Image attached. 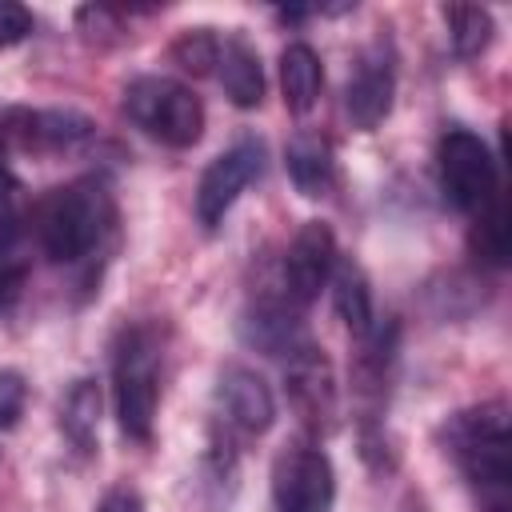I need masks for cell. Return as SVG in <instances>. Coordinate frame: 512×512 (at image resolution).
Returning <instances> with one entry per match:
<instances>
[{
  "mask_svg": "<svg viewBox=\"0 0 512 512\" xmlns=\"http://www.w3.org/2000/svg\"><path fill=\"white\" fill-rule=\"evenodd\" d=\"M32 232L48 260L56 264H84L92 252L104 248L116 224V200L104 176H80L52 192H44L32 208Z\"/></svg>",
  "mask_w": 512,
  "mask_h": 512,
  "instance_id": "1",
  "label": "cell"
},
{
  "mask_svg": "<svg viewBox=\"0 0 512 512\" xmlns=\"http://www.w3.org/2000/svg\"><path fill=\"white\" fill-rule=\"evenodd\" d=\"M444 448L464 472V480L480 492L484 512H508V484H512L508 404L488 400L456 412L444 424Z\"/></svg>",
  "mask_w": 512,
  "mask_h": 512,
  "instance_id": "2",
  "label": "cell"
},
{
  "mask_svg": "<svg viewBox=\"0 0 512 512\" xmlns=\"http://www.w3.org/2000/svg\"><path fill=\"white\" fill-rule=\"evenodd\" d=\"M160 372H164V328L156 320H136L120 328L112 344V400H116L120 432L136 444L152 440Z\"/></svg>",
  "mask_w": 512,
  "mask_h": 512,
  "instance_id": "3",
  "label": "cell"
},
{
  "mask_svg": "<svg viewBox=\"0 0 512 512\" xmlns=\"http://www.w3.org/2000/svg\"><path fill=\"white\" fill-rule=\"evenodd\" d=\"M124 116L164 148H192L204 136L200 96L172 76H136L124 88Z\"/></svg>",
  "mask_w": 512,
  "mask_h": 512,
  "instance_id": "4",
  "label": "cell"
},
{
  "mask_svg": "<svg viewBox=\"0 0 512 512\" xmlns=\"http://www.w3.org/2000/svg\"><path fill=\"white\" fill-rule=\"evenodd\" d=\"M436 172H440V192L456 212H480L492 196H500V172L492 148L468 132V128H448L436 148Z\"/></svg>",
  "mask_w": 512,
  "mask_h": 512,
  "instance_id": "5",
  "label": "cell"
},
{
  "mask_svg": "<svg viewBox=\"0 0 512 512\" xmlns=\"http://www.w3.org/2000/svg\"><path fill=\"white\" fill-rule=\"evenodd\" d=\"M336 472L320 444L292 440L272 460V508L276 512H332Z\"/></svg>",
  "mask_w": 512,
  "mask_h": 512,
  "instance_id": "6",
  "label": "cell"
},
{
  "mask_svg": "<svg viewBox=\"0 0 512 512\" xmlns=\"http://www.w3.org/2000/svg\"><path fill=\"white\" fill-rule=\"evenodd\" d=\"M260 168H264V144L256 136H240L232 148H224L204 168V176L196 184V220L204 232L224 224V216L232 212L240 192L260 176Z\"/></svg>",
  "mask_w": 512,
  "mask_h": 512,
  "instance_id": "7",
  "label": "cell"
},
{
  "mask_svg": "<svg viewBox=\"0 0 512 512\" xmlns=\"http://www.w3.org/2000/svg\"><path fill=\"white\" fill-rule=\"evenodd\" d=\"M272 420H276V400L264 376L244 364H228L216 380V436H224V444L252 440L264 436Z\"/></svg>",
  "mask_w": 512,
  "mask_h": 512,
  "instance_id": "8",
  "label": "cell"
},
{
  "mask_svg": "<svg viewBox=\"0 0 512 512\" xmlns=\"http://www.w3.org/2000/svg\"><path fill=\"white\" fill-rule=\"evenodd\" d=\"M392 96H396V48L388 36H376L348 72L344 112L360 132H372L392 112Z\"/></svg>",
  "mask_w": 512,
  "mask_h": 512,
  "instance_id": "9",
  "label": "cell"
},
{
  "mask_svg": "<svg viewBox=\"0 0 512 512\" xmlns=\"http://www.w3.org/2000/svg\"><path fill=\"white\" fill-rule=\"evenodd\" d=\"M336 260H340V252H336L332 228H328L324 220H308V224L292 236L276 284H280V292L304 312V308L320 296V288L332 280Z\"/></svg>",
  "mask_w": 512,
  "mask_h": 512,
  "instance_id": "10",
  "label": "cell"
},
{
  "mask_svg": "<svg viewBox=\"0 0 512 512\" xmlns=\"http://www.w3.org/2000/svg\"><path fill=\"white\" fill-rule=\"evenodd\" d=\"M92 132H96V124L72 108H12L4 116L0 144L36 152V156H56V152L80 148Z\"/></svg>",
  "mask_w": 512,
  "mask_h": 512,
  "instance_id": "11",
  "label": "cell"
},
{
  "mask_svg": "<svg viewBox=\"0 0 512 512\" xmlns=\"http://www.w3.org/2000/svg\"><path fill=\"white\" fill-rule=\"evenodd\" d=\"M20 180L12 176L0 152V308H12L24 296L32 256H28V212L20 196Z\"/></svg>",
  "mask_w": 512,
  "mask_h": 512,
  "instance_id": "12",
  "label": "cell"
},
{
  "mask_svg": "<svg viewBox=\"0 0 512 512\" xmlns=\"http://www.w3.org/2000/svg\"><path fill=\"white\" fill-rule=\"evenodd\" d=\"M284 376H288V396L296 404V412L312 424V428H332L336 416V380H332V364L324 360V352L316 344H300L288 360H284Z\"/></svg>",
  "mask_w": 512,
  "mask_h": 512,
  "instance_id": "13",
  "label": "cell"
},
{
  "mask_svg": "<svg viewBox=\"0 0 512 512\" xmlns=\"http://www.w3.org/2000/svg\"><path fill=\"white\" fill-rule=\"evenodd\" d=\"M284 168L300 196L320 200L336 184V152L320 132H296L284 148Z\"/></svg>",
  "mask_w": 512,
  "mask_h": 512,
  "instance_id": "14",
  "label": "cell"
},
{
  "mask_svg": "<svg viewBox=\"0 0 512 512\" xmlns=\"http://www.w3.org/2000/svg\"><path fill=\"white\" fill-rule=\"evenodd\" d=\"M216 76L228 92V100L236 108H256L264 100V64H260V52L240 36H224L220 40V60H216Z\"/></svg>",
  "mask_w": 512,
  "mask_h": 512,
  "instance_id": "15",
  "label": "cell"
},
{
  "mask_svg": "<svg viewBox=\"0 0 512 512\" xmlns=\"http://www.w3.org/2000/svg\"><path fill=\"white\" fill-rule=\"evenodd\" d=\"M332 304H336V316L344 320V328L352 332L356 344H368L376 336V308H372V288H368V276L360 272V264L352 260H336L332 268Z\"/></svg>",
  "mask_w": 512,
  "mask_h": 512,
  "instance_id": "16",
  "label": "cell"
},
{
  "mask_svg": "<svg viewBox=\"0 0 512 512\" xmlns=\"http://www.w3.org/2000/svg\"><path fill=\"white\" fill-rule=\"evenodd\" d=\"M320 88H324V64L316 56L312 44H288L280 52V92H284V108L292 116H308L320 104Z\"/></svg>",
  "mask_w": 512,
  "mask_h": 512,
  "instance_id": "17",
  "label": "cell"
},
{
  "mask_svg": "<svg viewBox=\"0 0 512 512\" xmlns=\"http://www.w3.org/2000/svg\"><path fill=\"white\" fill-rule=\"evenodd\" d=\"M100 384L96 380H76L60 404V432L68 436V444L80 456L96 452V436H100Z\"/></svg>",
  "mask_w": 512,
  "mask_h": 512,
  "instance_id": "18",
  "label": "cell"
},
{
  "mask_svg": "<svg viewBox=\"0 0 512 512\" xmlns=\"http://www.w3.org/2000/svg\"><path fill=\"white\" fill-rule=\"evenodd\" d=\"M468 248L480 264L504 268L512 256V224H508V200L504 192L492 196L480 212H472V228H468Z\"/></svg>",
  "mask_w": 512,
  "mask_h": 512,
  "instance_id": "19",
  "label": "cell"
},
{
  "mask_svg": "<svg viewBox=\"0 0 512 512\" xmlns=\"http://www.w3.org/2000/svg\"><path fill=\"white\" fill-rule=\"evenodd\" d=\"M444 24H448V44L460 60L484 56L492 44V12L480 4H444Z\"/></svg>",
  "mask_w": 512,
  "mask_h": 512,
  "instance_id": "20",
  "label": "cell"
},
{
  "mask_svg": "<svg viewBox=\"0 0 512 512\" xmlns=\"http://www.w3.org/2000/svg\"><path fill=\"white\" fill-rule=\"evenodd\" d=\"M168 56L188 76H212L216 72V60H220V36L212 28H184L172 40Z\"/></svg>",
  "mask_w": 512,
  "mask_h": 512,
  "instance_id": "21",
  "label": "cell"
},
{
  "mask_svg": "<svg viewBox=\"0 0 512 512\" xmlns=\"http://www.w3.org/2000/svg\"><path fill=\"white\" fill-rule=\"evenodd\" d=\"M24 400H28V384L20 372H0V432H8L20 412H24Z\"/></svg>",
  "mask_w": 512,
  "mask_h": 512,
  "instance_id": "22",
  "label": "cell"
},
{
  "mask_svg": "<svg viewBox=\"0 0 512 512\" xmlns=\"http://www.w3.org/2000/svg\"><path fill=\"white\" fill-rule=\"evenodd\" d=\"M36 28L32 12L24 4H12V0H0V48H12L20 40H28Z\"/></svg>",
  "mask_w": 512,
  "mask_h": 512,
  "instance_id": "23",
  "label": "cell"
},
{
  "mask_svg": "<svg viewBox=\"0 0 512 512\" xmlns=\"http://www.w3.org/2000/svg\"><path fill=\"white\" fill-rule=\"evenodd\" d=\"M96 512H144V504H140V496H136L132 488H112V492L100 500Z\"/></svg>",
  "mask_w": 512,
  "mask_h": 512,
  "instance_id": "24",
  "label": "cell"
}]
</instances>
